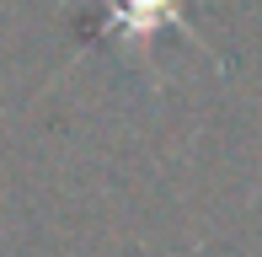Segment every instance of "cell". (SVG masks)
I'll use <instances>...</instances> for the list:
<instances>
[{
  "instance_id": "1",
  "label": "cell",
  "mask_w": 262,
  "mask_h": 257,
  "mask_svg": "<svg viewBox=\"0 0 262 257\" xmlns=\"http://www.w3.org/2000/svg\"><path fill=\"white\" fill-rule=\"evenodd\" d=\"M161 32H182V38L198 43V32L187 27V0H102V16L80 22L75 38L80 43H113V49H134V54H150ZM209 49V43H198Z\"/></svg>"
}]
</instances>
